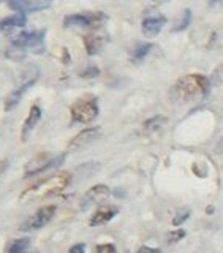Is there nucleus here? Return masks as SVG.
Returning a JSON list of instances; mask_svg holds the SVG:
<instances>
[{"mask_svg": "<svg viewBox=\"0 0 223 253\" xmlns=\"http://www.w3.org/2000/svg\"><path fill=\"white\" fill-rule=\"evenodd\" d=\"M211 81L201 75H187L182 76L179 81L171 87L170 98L173 103L187 105V103L198 101L204 98L209 92Z\"/></svg>", "mask_w": 223, "mask_h": 253, "instance_id": "f257e3e1", "label": "nucleus"}, {"mask_svg": "<svg viewBox=\"0 0 223 253\" xmlns=\"http://www.w3.org/2000/svg\"><path fill=\"white\" fill-rule=\"evenodd\" d=\"M70 184H71V174L59 172V174H55V176L40 180L37 184L24 190L21 193V201L40 200V198H49L54 195H59L65 188H68Z\"/></svg>", "mask_w": 223, "mask_h": 253, "instance_id": "f03ea898", "label": "nucleus"}, {"mask_svg": "<svg viewBox=\"0 0 223 253\" xmlns=\"http://www.w3.org/2000/svg\"><path fill=\"white\" fill-rule=\"evenodd\" d=\"M98 116V103L95 98H79L71 106V119L79 124H89Z\"/></svg>", "mask_w": 223, "mask_h": 253, "instance_id": "7ed1b4c3", "label": "nucleus"}, {"mask_svg": "<svg viewBox=\"0 0 223 253\" xmlns=\"http://www.w3.org/2000/svg\"><path fill=\"white\" fill-rule=\"evenodd\" d=\"M65 160V154H62L59 157H54L51 158L47 154H40L38 157H35L34 160H30L26 166V177H30V176H35V174H40L46 169H51L54 166H59L60 163H63Z\"/></svg>", "mask_w": 223, "mask_h": 253, "instance_id": "20e7f679", "label": "nucleus"}, {"mask_svg": "<svg viewBox=\"0 0 223 253\" xmlns=\"http://www.w3.org/2000/svg\"><path fill=\"white\" fill-rule=\"evenodd\" d=\"M43 42H45V30L21 32V34H18L11 40V44L19 47V49H27V47H32L34 51L40 49V52H42L45 49Z\"/></svg>", "mask_w": 223, "mask_h": 253, "instance_id": "39448f33", "label": "nucleus"}, {"mask_svg": "<svg viewBox=\"0 0 223 253\" xmlns=\"http://www.w3.org/2000/svg\"><path fill=\"white\" fill-rule=\"evenodd\" d=\"M55 206L54 204H49V206H43V208H40L34 215H32L26 223L21 226L22 231H32V229H40L43 228L45 225H47L51 221V218L55 215Z\"/></svg>", "mask_w": 223, "mask_h": 253, "instance_id": "423d86ee", "label": "nucleus"}, {"mask_svg": "<svg viewBox=\"0 0 223 253\" xmlns=\"http://www.w3.org/2000/svg\"><path fill=\"white\" fill-rule=\"evenodd\" d=\"M106 16L103 13H79V14H70L63 19V26L65 27H89L100 24L105 21Z\"/></svg>", "mask_w": 223, "mask_h": 253, "instance_id": "0eeeda50", "label": "nucleus"}, {"mask_svg": "<svg viewBox=\"0 0 223 253\" xmlns=\"http://www.w3.org/2000/svg\"><path fill=\"white\" fill-rule=\"evenodd\" d=\"M100 126H89V128H86L83 131H79L76 136L70 141L68 144V149L70 150H78V149H83L86 147L87 144H90L92 141H95L98 136H100Z\"/></svg>", "mask_w": 223, "mask_h": 253, "instance_id": "6e6552de", "label": "nucleus"}, {"mask_svg": "<svg viewBox=\"0 0 223 253\" xmlns=\"http://www.w3.org/2000/svg\"><path fill=\"white\" fill-rule=\"evenodd\" d=\"M34 84H35V79H29V81H26L24 84H21L19 87H16V89H14L13 92L8 93V95H6V98H5V103H3L5 111H11L14 106H18V103L22 100L24 93H26Z\"/></svg>", "mask_w": 223, "mask_h": 253, "instance_id": "1a4fd4ad", "label": "nucleus"}, {"mask_svg": "<svg viewBox=\"0 0 223 253\" xmlns=\"http://www.w3.org/2000/svg\"><path fill=\"white\" fill-rule=\"evenodd\" d=\"M8 6L18 13H35L43 11L51 6V2H42V0H26V2H10Z\"/></svg>", "mask_w": 223, "mask_h": 253, "instance_id": "9d476101", "label": "nucleus"}, {"mask_svg": "<svg viewBox=\"0 0 223 253\" xmlns=\"http://www.w3.org/2000/svg\"><path fill=\"white\" fill-rule=\"evenodd\" d=\"M40 119H42V109H40V106L34 105L30 108L29 116H27L26 122H24V125H22V133H21L22 141H27V138L30 136V133L34 131L37 124L40 122Z\"/></svg>", "mask_w": 223, "mask_h": 253, "instance_id": "9b49d317", "label": "nucleus"}, {"mask_svg": "<svg viewBox=\"0 0 223 253\" xmlns=\"http://www.w3.org/2000/svg\"><path fill=\"white\" fill-rule=\"evenodd\" d=\"M166 19L163 18L162 14L157 16H150V18H146L142 21V34L147 37H155L160 34V30L163 29Z\"/></svg>", "mask_w": 223, "mask_h": 253, "instance_id": "f8f14e48", "label": "nucleus"}, {"mask_svg": "<svg viewBox=\"0 0 223 253\" xmlns=\"http://www.w3.org/2000/svg\"><path fill=\"white\" fill-rule=\"evenodd\" d=\"M27 24V18L26 13H16L13 16H8V18L0 21V32L2 34H10L14 29L18 27H24Z\"/></svg>", "mask_w": 223, "mask_h": 253, "instance_id": "ddd939ff", "label": "nucleus"}, {"mask_svg": "<svg viewBox=\"0 0 223 253\" xmlns=\"http://www.w3.org/2000/svg\"><path fill=\"white\" fill-rule=\"evenodd\" d=\"M109 195H111V190L106 185H95L84 195L83 208H87V206H90L92 203H98L101 200H105Z\"/></svg>", "mask_w": 223, "mask_h": 253, "instance_id": "4468645a", "label": "nucleus"}, {"mask_svg": "<svg viewBox=\"0 0 223 253\" xmlns=\"http://www.w3.org/2000/svg\"><path fill=\"white\" fill-rule=\"evenodd\" d=\"M117 212H119L117 208H113V206H105V208H100L92 215L90 226H98V225H103V223H108L111 218L116 217Z\"/></svg>", "mask_w": 223, "mask_h": 253, "instance_id": "2eb2a0df", "label": "nucleus"}, {"mask_svg": "<svg viewBox=\"0 0 223 253\" xmlns=\"http://www.w3.org/2000/svg\"><path fill=\"white\" fill-rule=\"evenodd\" d=\"M103 44H105V38L100 35H86L84 37V46L89 55H95L101 51Z\"/></svg>", "mask_w": 223, "mask_h": 253, "instance_id": "dca6fc26", "label": "nucleus"}, {"mask_svg": "<svg viewBox=\"0 0 223 253\" xmlns=\"http://www.w3.org/2000/svg\"><path fill=\"white\" fill-rule=\"evenodd\" d=\"M30 245L29 237H22V239H16L10 244L6 253H27V249Z\"/></svg>", "mask_w": 223, "mask_h": 253, "instance_id": "f3484780", "label": "nucleus"}, {"mask_svg": "<svg viewBox=\"0 0 223 253\" xmlns=\"http://www.w3.org/2000/svg\"><path fill=\"white\" fill-rule=\"evenodd\" d=\"M166 122V117L165 116H155L152 119L144 122V130L146 131H155L158 128H162V125Z\"/></svg>", "mask_w": 223, "mask_h": 253, "instance_id": "a211bd4d", "label": "nucleus"}, {"mask_svg": "<svg viewBox=\"0 0 223 253\" xmlns=\"http://www.w3.org/2000/svg\"><path fill=\"white\" fill-rule=\"evenodd\" d=\"M152 49H154V44H150V43L139 44L136 49L133 51V60H142Z\"/></svg>", "mask_w": 223, "mask_h": 253, "instance_id": "6ab92c4d", "label": "nucleus"}, {"mask_svg": "<svg viewBox=\"0 0 223 253\" xmlns=\"http://www.w3.org/2000/svg\"><path fill=\"white\" fill-rule=\"evenodd\" d=\"M190 21H192V11L190 10H184V16L179 22V26L173 27V32H180V30H185L190 26Z\"/></svg>", "mask_w": 223, "mask_h": 253, "instance_id": "aec40b11", "label": "nucleus"}, {"mask_svg": "<svg viewBox=\"0 0 223 253\" xmlns=\"http://www.w3.org/2000/svg\"><path fill=\"white\" fill-rule=\"evenodd\" d=\"M211 83L214 85H223V63H220V65L212 71Z\"/></svg>", "mask_w": 223, "mask_h": 253, "instance_id": "412c9836", "label": "nucleus"}, {"mask_svg": "<svg viewBox=\"0 0 223 253\" xmlns=\"http://www.w3.org/2000/svg\"><path fill=\"white\" fill-rule=\"evenodd\" d=\"M98 75H100V70L97 67H93V65H89L84 71H81L83 78H95V76H98Z\"/></svg>", "mask_w": 223, "mask_h": 253, "instance_id": "4be33fe9", "label": "nucleus"}, {"mask_svg": "<svg viewBox=\"0 0 223 253\" xmlns=\"http://www.w3.org/2000/svg\"><path fill=\"white\" fill-rule=\"evenodd\" d=\"M97 253H117L113 244H101L97 247Z\"/></svg>", "mask_w": 223, "mask_h": 253, "instance_id": "5701e85b", "label": "nucleus"}, {"mask_svg": "<svg viewBox=\"0 0 223 253\" xmlns=\"http://www.w3.org/2000/svg\"><path fill=\"white\" fill-rule=\"evenodd\" d=\"M184 236H185V231H184V229H178V231H173V233L168 234V239H170V242H176V241L182 239Z\"/></svg>", "mask_w": 223, "mask_h": 253, "instance_id": "b1692460", "label": "nucleus"}, {"mask_svg": "<svg viewBox=\"0 0 223 253\" xmlns=\"http://www.w3.org/2000/svg\"><path fill=\"white\" fill-rule=\"evenodd\" d=\"M188 217H190V212H188V211H184V212H180V215H178L176 218L173 220V223L178 226V225H180V223H182V221H184V220H187Z\"/></svg>", "mask_w": 223, "mask_h": 253, "instance_id": "393cba45", "label": "nucleus"}, {"mask_svg": "<svg viewBox=\"0 0 223 253\" xmlns=\"http://www.w3.org/2000/svg\"><path fill=\"white\" fill-rule=\"evenodd\" d=\"M70 253H86V245L84 244H76L70 249Z\"/></svg>", "mask_w": 223, "mask_h": 253, "instance_id": "a878e982", "label": "nucleus"}, {"mask_svg": "<svg viewBox=\"0 0 223 253\" xmlns=\"http://www.w3.org/2000/svg\"><path fill=\"white\" fill-rule=\"evenodd\" d=\"M136 253H162L158 249H150V247H141Z\"/></svg>", "mask_w": 223, "mask_h": 253, "instance_id": "bb28decb", "label": "nucleus"}, {"mask_svg": "<svg viewBox=\"0 0 223 253\" xmlns=\"http://www.w3.org/2000/svg\"><path fill=\"white\" fill-rule=\"evenodd\" d=\"M216 150H217V152H219V154H223V138L220 139V142H219V144H217Z\"/></svg>", "mask_w": 223, "mask_h": 253, "instance_id": "cd10ccee", "label": "nucleus"}, {"mask_svg": "<svg viewBox=\"0 0 223 253\" xmlns=\"http://www.w3.org/2000/svg\"><path fill=\"white\" fill-rule=\"evenodd\" d=\"M63 60H65V63H68L70 62V55H68V52H67V49H65V47H63Z\"/></svg>", "mask_w": 223, "mask_h": 253, "instance_id": "c85d7f7f", "label": "nucleus"}, {"mask_svg": "<svg viewBox=\"0 0 223 253\" xmlns=\"http://www.w3.org/2000/svg\"><path fill=\"white\" fill-rule=\"evenodd\" d=\"M6 166H8V165H6V162H0V174H2V172L6 169Z\"/></svg>", "mask_w": 223, "mask_h": 253, "instance_id": "c756f323", "label": "nucleus"}]
</instances>
